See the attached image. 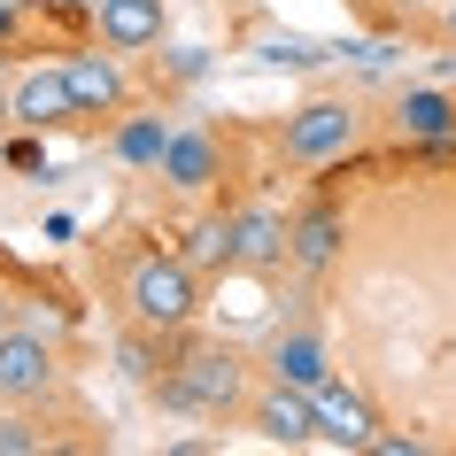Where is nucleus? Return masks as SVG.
I'll return each mask as SVG.
<instances>
[{
    "label": "nucleus",
    "instance_id": "obj_1",
    "mask_svg": "<svg viewBox=\"0 0 456 456\" xmlns=\"http://www.w3.org/2000/svg\"><path fill=\"white\" fill-rule=\"evenodd\" d=\"M147 395L163 410H193V418H224V410H248V363L232 348H186V356L155 371Z\"/></svg>",
    "mask_w": 456,
    "mask_h": 456
},
{
    "label": "nucleus",
    "instance_id": "obj_2",
    "mask_svg": "<svg viewBox=\"0 0 456 456\" xmlns=\"http://www.w3.org/2000/svg\"><path fill=\"white\" fill-rule=\"evenodd\" d=\"M124 310L147 333H186L193 310H201V271L186 256H140L124 271Z\"/></svg>",
    "mask_w": 456,
    "mask_h": 456
},
{
    "label": "nucleus",
    "instance_id": "obj_3",
    "mask_svg": "<svg viewBox=\"0 0 456 456\" xmlns=\"http://www.w3.org/2000/svg\"><path fill=\"white\" fill-rule=\"evenodd\" d=\"M54 387V340L39 325H8L0 333V403H39Z\"/></svg>",
    "mask_w": 456,
    "mask_h": 456
},
{
    "label": "nucleus",
    "instance_id": "obj_4",
    "mask_svg": "<svg viewBox=\"0 0 456 456\" xmlns=\"http://www.w3.org/2000/svg\"><path fill=\"white\" fill-rule=\"evenodd\" d=\"M356 147V109L348 101H310L287 117V163H333Z\"/></svg>",
    "mask_w": 456,
    "mask_h": 456
},
{
    "label": "nucleus",
    "instance_id": "obj_5",
    "mask_svg": "<svg viewBox=\"0 0 456 456\" xmlns=\"http://www.w3.org/2000/svg\"><path fill=\"white\" fill-rule=\"evenodd\" d=\"M8 124L24 132H54V124H77V94H70V70L47 62V70H24L8 86Z\"/></svg>",
    "mask_w": 456,
    "mask_h": 456
},
{
    "label": "nucleus",
    "instance_id": "obj_6",
    "mask_svg": "<svg viewBox=\"0 0 456 456\" xmlns=\"http://www.w3.org/2000/svg\"><path fill=\"white\" fill-rule=\"evenodd\" d=\"M70 70V94H77V117H124L132 109V86H124V54L109 47H86V54H62Z\"/></svg>",
    "mask_w": 456,
    "mask_h": 456
},
{
    "label": "nucleus",
    "instance_id": "obj_7",
    "mask_svg": "<svg viewBox=\"0 0 456 456\" xmlns=\"http://www.w3.org/2000/svg\"><path fill=\"white\" fill-rule=\"evenodd\" d=\"M248 426L264 433L271 449H302V441H317V403H310V387H271V395H256L248 403Z\"/></svg>",
    "mask_w": 456,
    "mask_h": 456
},
{
    "label": "nucleus",
    "instance_id": "obj_8",
    "mask_svg": "<svg viewBox=\"0 0 456 456\" xmlns=\"http://www.w3.org/2000/svg\"><path fill=\"white\" fill-rule=\"evenodd\" d=\"M310 403H317V441H333V449H371V441H379V410L363 403L356 387L325 379Z\"/></svg>",
    "mask_w": 456,
    "mask_h": 456
},
{
    "label": "nucleus",
    "instance_id": "obj_9",
    "mask_svg": "<svg viewBox=\"0 0 456 456\" xmlns=\"http://www.w3.org/2000/svg\"><path fill=\"white\" fill-rule=\"evenodd\" d=\"M294 264V224L279 209H240L232 216V271H279Z\"/></svg>",
    "mask_w": 456,
    "mask_h": 456
},
{
    "label": "nucleus",
    "instance_id": "obj_10",
    "mask_svg": "<svg viewBox=\"0 0 456 456\" xmlns=\"http://www.w3.org/2000/svg\"><path fill=\"white\" fill-rule=\"evenodd\" d=\"M94 24H101V47L147 54V47H163L170 8H163V0H94Z\"/></svg>",
    "mask_w": 456,
    "mask_h": 456
},
{
    "label": "nucleus",
    "instance_id": "obj_11",
    "mask_svg": "<svg viewBox=\"0 0 456 456\" xmlns=\"http://www.w3.org/2000/svg\"><path fill=\"white\" fill-rule=\"evenodd\" d=\"M395 124H403V140L441 147V140L456 132V101H449V94H433V86H418V94H403V101H395Z\"/></svg>",
    "mask_w": 456,
    "mask_h": 456
},
{
    "label": "nucleus",
    "instance_id": "obj_12",
    "mask_svg": "<svg viewBox=\"0 0 456 456\" xmlns=\"http://www.w3.org/2000/svg\"><path fill=\"white\" fill-rule=\"evenodd\" d=\"M163 178H170V186H209V178H216V140H201V132H170Z\"/></svg>",
    "mask_w": 456,
    "mask_h": 456
},
{
    "label": "nucleus",
    "instance_id": "obj_13",
    "mask_svg": "<svg viewBox=\"0 0 456 456\" xmlns=\"http://www.w3.org/2000/svg\"><path fill=\"white\" fill-rule=\"evenodd\" d=\"M340 256V209H310L302 224H294V264L302 271H325Z\"/></svg>",
    "mask_w": 456,
    "mask_h": 456
},
{
    "label": "nucleus",
    "instance_id": "obj_14",
    "mask_svg": "<svg viewBox=\"0 0 456 456\" xmlns=\"http://www.w3.org/2000/svg\"><path fill=\"white\" fill-rule=\"evenodd\" d=\"M271 371H279V379H287V387H310V395H317V387H325V379H333V371H325V348H317L310 333L279 340V348H271Z\"/></svg>",
    "mask_w": 456,
    "mask_h": 456
},
{
    "label": "nucleus",
    "instance_id": "obj_15",
    "mask_svg": "<svg viewBox=\"0 0 456 456\" xmlns=\"http://www.w3.org/2000/svg\"><path fill=\"white\" fill-rule=\"evenodd\" d=\"M186 264L193 271H232V216H201L186 232Z\"/></svg>",
    "mask_w": 456,
    "mask_h": 456
},
{
    "label": "nucleus",
    "instance_id": "obj_16",
    "mask_svg": "<svg viewBox=\"0 0 456 456\" xmlns=\"http://www.w3.org/2000/svg\"><path fill=\"white\" fill-rule=\"evenodd\" d=\"M47 449V433L31 426L24 410H0V456H39Z\"/></svg>",
    "mask_w": 456,
    "mask_h": 456
},
{
    "label": "nucleus",
    "instance_id": "obj_17",
    "mask_svg": "<svg viewBox=\"0 0 456 456\" xmlns=\"http://www.w3.org/2000/svg\"><path fill=\"white\" fill-rule=\"evenodd\" d=\"M124 155H132V163H163V147H170V132L163 124H124Z\"/></svg>",
    "mask_w": 456,
    "mask_h": 456
},
{
    "label": "nucleus",
    "instance_id": "obj_18",
    "mask_svg": "<svg viewBox=\"0 0 456 456\" xmlns=\"http://www.w3.org/2000/svg\"><path fill=\"white\" fill-rule=\"evenodd\" d=\"M333 47H317V39H264V62H287V70H310V62H325Z\"/></svg>",
    "mask_w": 456,
    "mask_h": 456
},
{
    "label": "nucleus",
    "instance_id": "obj_19",
    "mask_svg": "<svg viewBox=\"0 0 456 456\" xmlns=\"http://www.w3.org/2000/svg\"><path fill=\"white\" fill-rule=\"evenodd\" d=\"M117 363H124V379H155V356H147V325H132V333H124V348H117Z\"/></svg>",
    "mask_w": 456,
    "mask_h": 456
},
{
    "label": "nucleus",
    "instance_id": "obj_20",
    "mask_svg": "<svg viewBox=\"0 0 456 456\" xmlns=\"http://www.w3.org/2000/svg\"><path fill=\"white\" fill-rule=\"evenodd\" d=\"M371 449H379V456H426V441H403V433H379Z\"/></svg>",
    "mask_w": 456,
    "mask_h": 456
},
{
    "label": "nucleus",
    "instance_id": "obj_21",
    "mask_svg": "<svg viewBox=\"0 0 456 456\" xmlns=\"http://www.w3.org/2000/svg\"><path fill=\"white\" fill-rule=\"evenodd\" d=\"M8 31H16V8H8V0H0V39H8Z\"/></svg>",
    "mask_w": 456,
    "mask_h": 456
},
{
    "label": "nucleus",
    "instance_id": "obj_22",
    "mask_svg": "<svg viewBox=\"0 0 456 456\" xmlns=\"http://www.w3.org/2000/svg\"><path fill=\"white\" fill-rule=\"evenodd\" d=\"M47 8H94V0H47Z\"/></svg>",
    "mask_w": 456,
    "mask_h": 456
},
{
    "label": "nucleus",
    "instance_id": "obj_23",
    "mask_svg": "<svg viewBox=\"0 0 456 456\" xmlns=\"http://www.w3.org/2000/svg\"><path fill=\"white\" fill-rule=\"evenodd\" d=\"M0 124H8V77H0Z\"/></svg>",
    "mask_w": 456,
    "mask_h": 456
},
{
    "label": "nucleus",
    "instance_id": "obj_24",
    "mask_svg": "<svg viewBox=\"0 0 456 456\" xmlns=\"http://www.w3.org/2000/svg\"><path fill=\"white\" fill-rule=\"evenodd\" d=\"M449 39H456V0H449Z\"/></svg>",
    "mask_w": 456,
    "mask_h": 456
},
{
    "label": "nucleus",
    "instance_id": "obj_25",
    "mask_svg": "<svg viewBox=\"0 0 456 456\" xmlns=\"http://www.w3.org/2000/svg\"><path fill=\"white\" fill-rule=\"evenodd\" d=\"M8 8H39V0H8Z\"/></svg>",
    "mask_w": 456,
    "mask_h": 456
},
{
    "label": "nucleus",
    "instance_id": "obj_26",
    "mask_svg": "<svg viewBox=\"0 0 456 456\" xmlns=\"http://www.w3.org/2000/svg\"><path fill=\"white\" fill-rule=\"evenodd\" d=\"M387 8H418V0H387Z\"/></svg>",
    "mask_w": 456,
    "mask_h": 456
},
{
    "label": "nucleus",
    "instance_id": "obj_27",
    "mask_svg": "<svg viewBox=\"0 0 456 456\" xmlns=\"http://www.w3.org/2000/svg\"><path fill=\"white\" fill-rule=\"evenodd\" d=\"M0 333H8V302H0Z\"/></svg>",
    "mask_w": 456,
    "mask_h": 456
}]
</instances>
